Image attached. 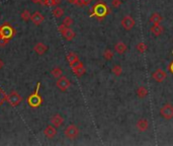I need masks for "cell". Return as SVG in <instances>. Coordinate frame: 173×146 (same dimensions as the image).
<instances>
[{"label": "cell", "instance_id": "34", "mask_svg": "<svg viewBox=\"0 0 173 146\" xmlns=\"http://www.w3.org/2000/svg\"><path fill=\"white\" fill-rule=\"evenodd\" d=\"M170 71L173 73V62L171 63V65H170Z\"/></svg>", "mask_w": 173, "mask_h": 146}, {"label": "cell", "instance_id": "1", "mask_svg": "<svg viewBox=\"0 0 173 146\" xmlns=\"http://www.w3.org/2000/svg\"><path fill=\"white\" fill-rule=\"evenodd\" d=\"M14 29L12 27H10L8 23H4L0 25V46L4 47L8 41L11 40L12 37L14 36Z\"/></svg>", "mask_w": 173, "mask_h": 146}, {"label": "cell", "instance_id": "22", "mask_svg": "<svg viewBox=\"0 0 173 146\" xmlns=\"http://www.w3.org/2000/svg\"><path fill=\"white\" fill-rule=\"evenodd\" d=\"M161 20H162V16L160 15L159 13H157V12H155V13H153L152 15H151L150 19H149L150 23H152L153 24L154 23H160V21Z\"/></svg>", "mask_w": 173, "mask_h": 146}, {"label": "cell", "instance_id": "12", "mask_svg": "<svg viewBox=\"0 0 173 146\" xmlns=\"http://www.w3.org/2000/svg\"><path fill=\"white\" fill-rule=\"evenodd\" d=\"M149 121L147 119H140L136 124V127L139 132H146L149 129Z\"/></svg>", "mask_w": 173, "mask_h": 146}, {"label": "cell", "instance_id": "21", "mask_svg": "<svg viewBox=\"0 0 173 146\" xmlns=\"http://www.w3.org/2000/svg\"><path fill=\"white\" fill-rule=\"evenodd\" d=\"M111 72H112V74L115 76H120L123 74V68L120 65H119V64H115V65L112 66Z\"/></svg>", "mask_w": 173, "mask_h": 146}, {"label": "cell", "instance_id": "31", "mask_svg": "<svg viewBox=\"0 0 173 146\" xmlns=\"http://www.w3.org/2000/svg\"><path fill=\"white\" fill-rule=\"evenodd\" d=\"M32 2L34 4H38V3H43V0H32Z\"/></svg>", "mask_w": 173, "mask_h": 146}, {"label": "cell", "instance_id": "13", "mask_svg": "<svg viewBox=\"0 0 173 146\" xmlns=\"http://www.w3.org/2000/svg\"><path fill=\"white\" fill-rule=\"evenodd\" d=\"M63 123H64V119L60 114H56L51 118V124L56 128L61 127L63 125Z\"/></svg>", "mask_w": 173, "mask_h": 146}, {"label": "cell", "instance_id": "27", "mask_svg": "<svg viewBox=\"0 0 173 146\" xmlns=\"http://www.w3.org/2000/svg\"><path fill=\"white\" fill-rule=\"evenodd\" d=\"M20 18H21V19H23V20H24V21H28V20L31 19V18H32V14H31V12H29V10L25 9V10H23V12H21Z\"/></svg>", "mask_w": 173, "mask_h": 146}, {"label": "cell", "instance_id": "18", "mask_svg": "<svg viewBox=\"0 0 173 146\" xmlns=\"http://www.w3.org/2000/svg\"><path fill=\"white\" fill-rule=\"evenodd\" d=\"M127 49H128V47H127V45L125 44L124 42H122V41H120V42H118L116 44L114 45V51L118 54H124L125 52L127 51Z\"/></svg>", "mask_w": 173, "mask_h": 146}, {"label": "cell", "instance_id": "24", "mask_svg": "<svg viewBox=\"0 0 173 146\" xmlns=\"http://www.w3.org/2000/svg\"><path fill=\"white\" fill-rule=\"evenodd\" d=\"M103 58L106 61H111L114 59V52L110 49H105L104 52H103Z\"/></svg>", "mask_w": 173, "mask_h": 146}, {"label": "cell", "instance_id": "6", "mask_svg": "<svg viewBox=\"0 0 173 146\" xmlns=\"http://www.w3.org/2000/svg\"><path fill=\"white\" fill-rule=\"evenodd\" d=\"M120 24H122V27H123L124 29H126V31H131V29L135 27L136 21L131 15H125L124 18H122Z\"/></svg>", "mask_w": 173, "mask_h": 146}, {"label": "cell", "instance_id": "2", "mask_svg": "<svg viewBox=\"0 0 173 146\" xmlns=\"http://www.w3.org/2000/svg\"><path fill=\"white\" fill-rule=\"evenodd\" d=\"M41 83L38 82L37 85V89L33 93H32L31 96L28 98V104L32 107V108H38L43 104V98L41 97V96L38 94V89H40Z\"/></svg>", "mask_w": 173, "mask_h": 146}, {"label": "cell", "instance_id": "7", "mask_svg": "<svg viewBox=\"0 0 173 146\" xmlns=\"http://www.w3.org/2000/svg\"><path fill=\"white\" fill-rule=\"evenodd\" d=\"M7 102H9V105L11 107H17L19 104H20V102H21V96H20V94L13 91H11L9 93V96H7Z\"/></svg>", "mask_w": 173, "mask_h": 146}, {"label": "cell", "instance_id": "23", "mask_svg": "<svg viewBox=\"0 0 173 146\" xmlns=\"http://www.w3.org/2000/svg\"><path fill=\"white\" fill-rule=\"evenodd\" d=\"M53 15L55 16V18H62V16L64 15V9L62 7L56 6L53 9Z\"/></svg>", "mask_w": 173, "mask_h": 146}, {"label": "cell", "instance_id": "8", "mask_svg": "<svg viewBox=\"0 0 173 146\" xmlns=\"http://www.w3.org/2000/svg\"><path fill=\"white\" fill-rule=\"evenodd\" d=\"M57 87L62 91H66L67 89L71 86V82L66 76H61L60 78H58L57 80Z\"/></svg>", "mask_w": 173, "mask_h": 146}, {"label": "cell", "instance_id": "19", "mask_svg": "<svg viewBox=\"0 0 173 146\" xmlns=\"http://www.w3.org/2000/svg\"><path fill=\"white\" fill-rule=\"evenodd\" d=\"M67 61H68V63L70 64V66H73V65H75L76 63H78L80 60H79V58H78V56H77L75 53H69L68 55H67Z\"/></svg>", "mask_w": 173, "mask_h": 146}, {"label": "cell", "instance_id": "15", "mask_svg": "<svg viewBox=\"0 0 173 146\" xmlns=\"http://www.w3.org/2000/svg\"><path fill=\"white\" fill-rule=\"evenodd\" d=\"M44 134L45 136L47 137V138L49 139H52L54 138V137L57 135V130H56V127H54L53 125H50L45 128L44 130Z\"/></svg>", "mask_w": 173, "mask_h": 146}, {"label": "cell", "instance_id": "25", "mask_svg": "<svg viewBox=\"0 0 173 146\" xmlns=\"http://www.w3.org/2000/svg\"><path fill=\"white\" fill-rule=\"evenodd\" d=\"M52 75H53L54 78H60L61 76H63V71L60 67H55L53 70H52Z\"/></svg>", "mask_w": 173, "mask_h": 146}, {"label": "cell", "instance_id": "26", "mask_svg": "<svg viewBox=\"0 0 173 146\" xmlns=\"http://www.w3.org/2000/svg\"><path fill=\"white\" fill-rule=\"evenodd\" d=\"M137 51L139 53H141V54H143V53H145L146 51H147V45L145 44L144 42H140V43H138L137 44Z\"/></svg>", "mask_w": 173, "mask_h": 146}, {"label": "cell", "instance_id": "29", "mask_svg": "<svg viewBox=\"0 0 173 146\" xmlns=\"http://www.w3.org/2000/svg\"><path fill=\"white\" fill-rule=\"evenodd\" d=\"M92 0H77L76 1V5L78 6H82V5H88V4L91 2Z\"/></svg>", "mask_w": 173, "mask_h": 146}, {"label": "cell", "instance_id": "10", "mask_svg": "<svg viewBox=\"0 0 173 146\" xmlns=\"http://www.w3.org/2000/svg\"><path fill=\"white\" fill-rule=\"evenodd\" d=\"M152 77H153V79L156 81V82H163V81L166 79L167 74H166V72L164 70L157 69V70H155L152 73Z\"/></svg>", "mask_w": 173, "mask_h": 146}, {"label": "cell", "instance_id": "11", "mask_svg": "<svg viewBox=\"0 0 173 146\" xmlns=\"http://www.w3.org/2000/svg\"><path fill=\"white\" fill-rule=\"evenodd\" d=\"M71 68H72V71L74 72V74L76 76L80 77V76L85 74V68L83 66V63H82L81 61H79L78 63H76L75 65L71 66Z\"/></svg>", "mask_w": 173, "mask_h": 146}, {"label": "cell", "instance_id": "16", "mask_svg": "<svg viewBox=\"0 0 173 146\" xmlns=\"http://www.w3.org/2000/svg\"><path fill=\"white\" fill-rule=\"evenodd\" d=\"M31 19H32V21L36 25H40L43 23V21H44L45 18H44V15H43L40 11H36L33 14H32Z\"/></svg>", "mask_w": 173, "mask_h": 146}, {"label": "cell", "instance_id": "33", "mask_svg": "<svg viewBox=\"0 0 173 146\" xmlns=\"http://www.w3.org/2000/svg\"><path fill=\"white\" fill-rule=\"evenodd\" d=\"M67 1H68L69 3H71V4H75L77 0H67Z\"/></svg>", "mask_w": 173, "mask_h": 146}, {"label": "cell", "instance_id": "30", "mask_svg": "<svg viewBox=\"0 0 173 146\" xmlns=\"http://www.w3.org/2000/svg\"><path fill=\"white\" fill-rule=\"evenodd\" d=\"M120 4H122V0H112V2H111V5L114 8L120 7Z\"/></svg>", "mask_w": 173, "mask_h": 146}, {"label": "cell", "instance_id": "32", "mask_svg": "<svg viewBox=\"0 0 173 146\" xmlns=\"http://www.w3.org/2000/svg\"><path fill=\"white\" fill-rule=\"evenodd\" d=\"M3 66H4V63H3V61L1 59H0V69H2L3 68Z\"/></svg>", "mask_w": 173, "mask_h": 146}, {"label": "cell", "instance_id": "17", "mask_svg": "<svg viewBox=\"0 0 173 146\" xmlns=\"http://www.w3.org/2000/svg\"><path fill=\"white\" fill-rule=\"evenodd\" d=\"M150 32L153 34L155 37H159L162 35L163 33V28L160 23H154L150 29Z\"/></svg>", "mask_w": 173, "mask_h": 146}, {"label": "cell", "instance_id": "9", "mask_svg": "<svg viewBox=\"0 0 173 146\" xmlns=\"http://www.w3.org/2000/svg\"><path fill=\"white\" fill-rule=\"evenodd\" d=\"M107 13V8L105 6V4H103L102 2L97 3L96 5L93 8V13L92 15H96L98 18H102Z\"/></svg>", "mask_w": 173, "mask_h": 146}, {"label": "cell", "instance_id": "5", "mask_svg": "<svg viewBox=\"0 0 173 146\" xmlns=\"http://www.w3.org/2000/svg\"><path fill=\"white\" fill-rule=\"evenodd\" d=\"M65 136L67 137V138L69 139H76L77 137H78L79 135V129L78 127H77L76 125H73V124H71V125H69L66 129H65Z\"/></svg>", "mask_w": 173, "mask_h": 146}, {"label": "cell", "instance_id": "4", "mask_svg": "<svg viewBox=\"0 0 173 146\" xmlns=\"http://www.w3.org/2000/svg\"><path fill=\"white\" fill-rule=\"evenodd\" d=\"M59 32L62 34V36L64 37V39H66L67 41H72L73 39L75 38V32L73 31V29H71L70 28L66 27V25H64L63 23L61 25H59Z\"/></svg>", "mask_w": 173, "mask_h": 146}, {"label": "cell", "instance_id": "3", "mask_svg": "<svg viewBox=\"0 0 173 146\" xmlns=\"http://www.w3.org/2000/svg\"><path fill=\"white\" fill-rule=\"evenodd\" d=\"M160 115L165 120L173 119V106L171 104H165L160 109Z\"/></svg>", "mask_w": 173, "mask_h": 146}, {"label": "cell", "instance_id": "14", "mask_svg": "<svg viewBox=\"0 0 173 146\" xmlns=\"http://www.w3.org/2000/svg\"><path fill=\"white\" fill-rule=\"evenodd\" d=\"M33 50L38 55L42 56L48 51V46L45 45L44 43H37V44L34 45V47H33Z\"/></svg>", "mask_w": 173, "mask_h": 146}, {"label": "cell", "instance_id": "28", "mask_svg": "<svg viewBox=\"0 0 173 146\" xmlns=\"http://www.w3.org/2000/svg\"><path fill=\"white\" fill-rule=\"evenodd\" d=\"M73 23H74V20H73L71 16H66L63 20V24L66 25V27H68V28H70L71 25H73Z\"/></svg>", "mask_w": 173, "mask_h": 146}, {"label": "cell", "instance_id": "20", "mask_svg": "<svg viewBox=\"0 0 173 146\" xmlns=\"http://www.w3.org/2000/svg\"><path fill=\"white\" fill-rule=\"evenodd\" d=\"M137 96H138V97H139V98H141V100L147 97V96H148V89H147V87H145V86L138 87V89H137Z\"/></svg>", "mask_w": 173, "mask_h": 146}]
</instances>
